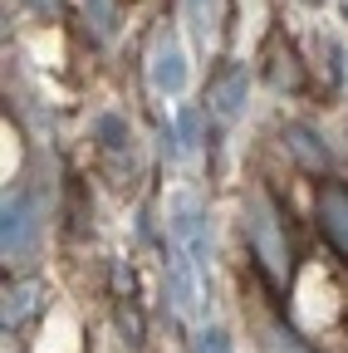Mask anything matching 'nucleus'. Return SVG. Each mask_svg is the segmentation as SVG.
I'll return each instance as SVG.
<instances>
[{"label": "nucleus", "instance_id": "f257e3e1", "mask_svg": "<svg viewBox=\"0 0 348 353\" xmlns=\"http://www.w3.org/2000/svg\"><path fill=\"white\" fill-rule=\"evenodd\" d=\"M245 241H250V250L260 260V270H265L275 285H285L289 280V245H285L280 216H275L265 192H250V201H245Z\"/></svg>", "mask_w": 348, "mask_h": 353}, {"label": "nucleus", "instance_id": "f03ea898", "mask_svg": "<svg viewBox=\"0 0 348 353\" xmlns=\"http://www.w3.org/2000/svg\"><path fill=\"white\" fill-rule=\"evenodd\" d=\"M39 236H45V211H39V196L34 192L6 196V231H0L6 260H30L39 250Z\"/></svg>", "mask_w": 348, "mask_h": 353}, {"label": "nucleus", "instance_id": "7ed1b4c3", "mask_svg": "<svg viewBox=\"0 0 348 353\" xmlns=\"http://www.w3.org/2000/svg\"><path fill=\"white\" fill-rule=\"evenodd\" d=\"M172 236H177V245L192 255V265L201 270V280H211V221H206L201 201L182 196L177 206H172Z\"/></svg>", "mask_w": 348, "mask_h": 353}, {"label": "nucleus", "instance_id": "20e7f679", "mask_svg": "<svg viewBox=\"0 0 348 353\" xmlns=\"http://www.w3.org/2000/svg\"><path fill=\"white\" fill-rule=\"evenodd\" d=\"M147 79H152L157 94H167V99L187 94V54H182V44H177V34H172V30H162V34L152 39Z\"/></svg>", "mask_w": 348, "mask_h": 353}, {"label": "nucleus", "instance_id": "39448f33", "mask_svg": "<svg viewBox=\"0 0 348 353\" xmlns=\"http://www.w3.org/2000/svg\"><path fill=\"white\" fill-rule=\"evenodd\" d=\"M319 226L338 245V255L348 260V187H338V182L319 187Z\"/></svg>", "mask_w": 348, "mask_h": 353}, {"label": "nucleus", "instance_id": "423d86ee", "mask_svg": "<svg viewBox=\"0 0 348 353\" xmlns=\"http://www.w3.org/2000/svg\"><path fill=\"white\" fill-rule=\"evenodd\" d=\"M245 94H250V79H245V69L221 74V79H216V88H211V113L221 118V123H236V118L245 113Z\"/></svg>", "mask_w": 348, "mask_h": 353}, {"label": "nucleus", "instance_id": "0eeeda50", "mask_svg": "<svg viewBox=\"0 0 348 353\" xmlns=\"http://www.w3.org/2000/svg\"><path fill=\"white\" fill-rule=\"evenodd\" d=\"M182 15L192 25V39L201 50H211L221 39V15H226V0H182Z\"/></svg>", "mask_w": 348, "mask_h": 353}, {"label": "nucleus", "instance_id": "6e6552de", "mask_svg": "<svg viewBox=\"0 0 348 353\" xmlns=\"http://www.w3.org/2000/svg\"><path fill=\"white\" fill-rule=\"evenodd\" d=\"M285 138H289V152H294L304 167H314V172H324V167H329V148L314 138L309 128H285Z\"/></svg>", "mask_w": 348, "mask_h": 353}, {"label": "nucleus", "instance_id": "1a4fd4ad", "mask_svg": "<svg viewBox=\"0 0 348 353\" xmlns=\"http://www.w3.org/2000/svg\"><path fill=\"white\" fill-rule=\"evenodd\" d=\"M83 20L94 25V34H99V39H113V30H118V20H123V10H118V0H83Z\"/></svg>", "mask_w": 348, "mask_h": 353}, {"label": "nucleus", "instance_id": "9d476101", "mask_svg": "<svg viewBox=\"0 0 348 353\" xmlns=\"http://www.w3.org/2000/svg\"><path fill=\"white\" fill-rule=\"evenodd\" d=\"M94 132H99V143H103L108 152H123L127 143H133V132H127V123H123L118 113H99V123H94Z\"/></svg>", "mask_w": 348, "mask_h": 353}, {"label": "nucleus", "instance_id": "9b49d317", "mask_svg": "<svg viewBox=\"0 0 348 353\" xmlns=\"http://www.w3.org/2000/svg\"><path fill=\"white\" fill-rule=\"evenodd\" d=\"M34 294H39L34 285H15V290H6V329L20 324L30 309H34Z\"/></svg>", "mask_w": 348, "mask_h": 353}, {"label": "nucleus", "instance_id": "f8f14e48", "mask_svg": "<svg viewBox=\"0 0 348 353\" xmlns=\"http://www.w3.org/2000/svg\"><path fill=\"white\" fill-rule=\"evenodd\" d=\"M177 138H182V148H196L201 143V113L196 108H182L177 113Z\"/></svg>", "mask_w": 348, "mask_h": 353}, {"label": "nucleus", "instance_id": "ddd939ff", "mask_svg": "<svg viewBox=\"0 0 348 353\" xmlns=\"http://www.w3.org/2000/svg\"><path fill=\"white\" fill-rule=\"evenodd\" d=\"M192 353H231V339H226L221 329H201V334L192 339Z\"/></svg>", "mask_w": 348, "mask_h": 353}, {"label": "nucleus", "instance_id": "4468645a", "mask_svg": "<svg viewBox=\"0 0 348 353\" xmlns=\"http://www.w3.org/2000/svg\"><path fill=\"white\" fill-rule=\"evenodd\" d=\"M265 353H309V348H304L299 339H289L285 329H270L265 334Z\"/></svg>", "mask_w": 348, "mask_h": 353}]
</instances>
